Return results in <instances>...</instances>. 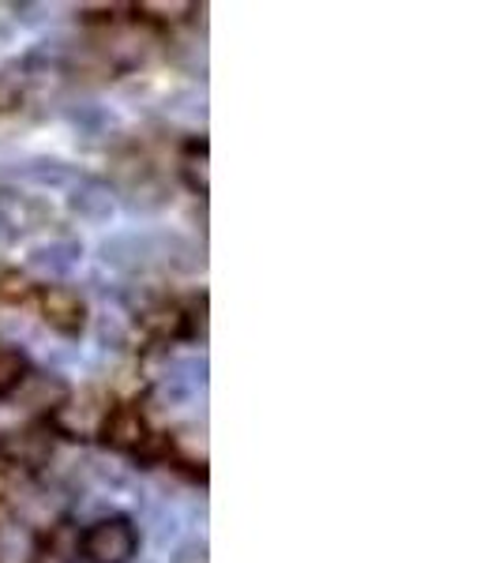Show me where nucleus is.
<instances>
[{
	"mask_svg": "<svg viewBox=\"0 0 499 563\" xmlns=\"http://www.w3.org/2000/svg\"><path fill=\"white\" fill-rule=\"evenodd\" d=\"M12 241H20V238H15V230L4 222V214H0V249H8V244H12Z\"/></svg>",
	"mask_w": 499,
	"mask_h": 563,
	"instance_id": "nucleus-20",
	"label": "nucleus"
},
{
	"mask_svg": "<svg viewBox=\"0 0 499 563\" xmlns=\"http://www.w3.org/2000/svg\"><path fill=\"white\" fill-rule=\"evenodd\" d=\"M4 275H8V267H0V282H4Z\"/></svg>",
	"mask_w": 499,
	"mask_h": 563,
	"instance_id": "nucleus-21",
	"label": "nucleus"
},
{
	"mask_svg": "<svg viewBox=\"0 0 499 563\" xmlns=\"http://www.w3.org/2000/svg\"><path fill=\"white\" fill-rule=\"evenodd\" d=\"M26 372H31V361H26V353L15 346V342L0 339V398L12 395V390L23 384Z\"/></svg>",
	"mask_w": 499,
	"mask_h": 563,
	"instance_id": "nucleus-16",
	"label": "nucleus"
},
{
	"mask_svg": "<svg viewBox=\"0 0 499 563\" xmlns=\"http://www.w3.org/2000/svg\"><path fill=\"white\" fill-rule=\"evenodd\" d=\"M68 395H71V384L60 372L31 368L23 376V384L8 395V402H12L15 410H23L31 421H49V417L68 402Z\"/></svg>",
	"mask_w": 499,
	"mask_h": 563,
	"instance_id": "nucleus-7",
	"label": "nucleus"
},
{
	"mask_svg": "<svg viewBox=\"0 0 499 563\" xmlns=\"http://www.w3.org/2000/svg\"><path fill=\"white\" fill-rule=\"evenodd\" d=\"M23 95H26V71L20 65L0 71V113H8V109H20Z\"/></svg>",
	"mask_w": 499,
	"mask_h": 563,
	"instance_id": "nucleus-17",
	"label": "nucleus"
},
{
	"mask_svg": "<svg viewBox=\"0 0 499 563\" xmlns=\"http://www.w3.org/2000/svg\"><path fill=\"white\" fill-rule=\"evenodd\" d=\"M76 556L84 563H135L140 556V526L129 515H102L87 522L76 541Z\"/></svg>",
	"mask_w": 499,
	"mask_h": 563,
	"instance_id": "nucleus-2",
	"label": "nucleus"
},
{
	"mask_svg": "<svg viewBox=\"0 0 499 563\" xmlns=\"http://www.w3.org/2000/svg\"><path fill=\"white\" fill-rule=\"evenodd\" d=\"M34 305H38V320L49 327L53 334H60V339H68V342L84 339L90 308H87V297L79 294V289L60 286V282H53V286H38L34 289Z\"/></svg>",
	"mask_w": 499,
	"mask_h": 563,
	"instance_id": "nucleus-6",
	"label": "nucleus"
},
{
	"mask_svg": "<svg viewBox=\"0 0 499 563\" xmlns=\"http://www.w3.org/2000/svg\"><path fill=\"white\" fill-rule=\"evenodd\" d=\"M109 406H113V398H109L106 390H98V387L71 390L68 402L49 417V429H53L57 440L90 443V440H98V432H102V421H106Z\"/></svg>",
	"mask_w": 499,
	"mask_h": 563,
	"instance_id": "nucleus-5",
	"label": "nucleus"
},
{
	"mask_svg": "<svg viewBox=\"0 0 499 563\" xmlns=\"http://www.w3.org/2000/svg\"><path fill=\"white\" fill-rule=\"evenodd\" d=\"M180 180H185L199 199L211 192V151H207L203 140H188L185 151H180Z\"/></svg>",
	"mask_w": 499,
	"mask_h": 563,
	"instance_id": "nucleus-15",
	"label": "nucleus"
},
{
	"mask_svg": "<svg viewBox=\"0 0 499 563\" xmlns=\"http://www.w3.org/2000/svg\"><path fill=\"white\" fill-rule=\"evenodd\" d=\"M174 563H207V541H203V538H188V541L177 549Z\"/></svg>",
	"mask_w": 499,
	"mask_h": 563,
	"instance_id": "nucleus-19",
	"label": "nucleus"
},
{
	"mask_svg": "<svg viewBox=\"0 0 499 563\" xmlns=\"http://www.w3.org/2000/svg\"><path fill=\"white\" fill-rule=\"evenodd\" d=\"M151 432H154V424H151V417L143 413L140 402H113L102 421V432H98V443L117 451V455H135Z\"/></svg>",
	"mask_w": 499,
	"mask_h": 563,
	"instance_id": "nucleus-8",
	"label": "nucleus"
},
{
	"mask_svg": "<svg viewBox=\"0 0 499 563\" xmlns=\"http://www.w3.org/2000/svg\"><path fill=\"white\" fill-rule=\"evenodd\" d=\"M109 188H113V196H121L132 211H143V214L166 207V199H169L166 185H162V177H158V169H154L147 154H140V151H121V154H117Z\"/></svg>",
	"mask_w": 499,
	"mask_h": 563,
	"instance_id": "nucleus-4",
	"label": "nucleus"
},
{
	"mask_svg": "<svg viewBox=\"0 0 499 563\" xmlns=\"http://www.w3.org/2000/svg\"><path fill=\"white\" fill-rule=\"evenodd\" d=\"M132 12H135V20L147 23L151 31H166V26H185L199 12V4H188V0H143Z\"/></svg>",
	"mask_w": 499,
	"mask_h": 563,
	"instance_id": "nucleus-14",
	"label": "nucleus"
},
{
	"mask_svg": "<svg viewBox=\"0 0 499 563\" xmlns=\"http://www.w3.org/2000/svg\"><path fill=\"white\" fill-rule=\"evenodd\" d=\"M185 342H207V294L185 301Z\"/></svg>",
	"mask_w": 499,
	"mask_h": 563,
	"instance_id": "nucleus-18",
	"label": "nucleus"
},
{
	"mask_svg": "<svg viewBox=\"0 0 499 563\" xmlns=\"http://www.w3.org/2000/svg\"><path fill=\"white\" fill-rule=\"evenodd\" d=\"M169 435V459H174V470H188L192 477L203 481L207 474V429L199 421L177 424Z\"/></svg>",
	"mask_w": 499,
	"mask_h": 563,
	"instance_id": "nucleus-12",
	"label": "nucleus"
},
{
	"mask_svg": "<svg viewBox=\"0 0 499 563\" xmlns=\"http://www.w3.org/2000/svg\"><path fill=\"white\" fill-rule=\"evenodd\" d=\"M106 267L121 275H147V271H169V275H196L203 271V249L185 233L169 230H124L102 241L98 249Z\"/></svg>",
	"mask_w": 499,
	"mask_h": 563,
	"instance_id": "nucleus-1",
	"label": "nucleus"
},
{
	"mask_svg": "<svg viewBox=\"0 0 499 563\" xmlns=\"http://www.w3.org/2000/svg\"><path fill=\"white\" fill-rule=\"evenodd\" d=\"M79 260H84V244L71 238H53L26 252V271L38 275L45 286H53V282H65L79 267Z\"/></svg>",
	"mask_w": 499,
	"mask_h": 563,
	"instance_id": "nucleus-10",
	"label": "nucleus"
},
{
	"mask_svg": "<svg viewBox=\"0 0 499 563\" xmlns=\"http://www.w3.org/2000/svg\"><path fill=\"white\" fill-rule=\"evenodd\" d=\"M45 533L31 526L12 504L0 499V563H38Z\"/></svg>",
	"mask_w": 499,
	"mask_h": 563,
	"instance_id": "nucleus-9",
	"label": "nucleus"
},
{
	"mask_svg": "<svg viewBox=\"0 0 499 563\" xmlns=\"http://www.w3.org/2000/svg\"><path fill=\"white\" fill-rule=\"evenodd\" d=\"M57 455V435L49 421H26L20 429L0 432V466L20 477H42Z\"/></svg>",
	"mask_w": 499,
	"mask_h": 563,
	"instance_id": "nucleus-3",
	"label": "nucleus"
},
{
	"mask_svg": "<svg viewBox=\"0 0 499 563\" xmlns=\"http://www.w3.org/2000/svg\"><path fill=\"white\" fill-rule=\"evenodd\" d=\"M68 211L71 218L87 225H106L113 222L117 214V196L109 188V180H98V177H79L68 185Z\"/></svg>",
	"mask_w": 499,
	"mask_h": 563,
	"instance_id": "nucleus-11",
	"label": "nucleus"
},
{
	"mask_svg": "<svg viewBox=\"0 0 499 563\" xmlns=\"http://www.w3.org/2000/svg\"><path fill=\"white\" fill-rule=\"evenodd\" d=\"M12 177L26 180V185H38V188H65L76 180V169L60 158H49V154H34V158L15 162Z\"/></svg>",
	"mask_w": 499,
	"mask_h": 563,
	"instance_id": "nucleus-13",
	"label": "nucleus"
}]
</instances>
